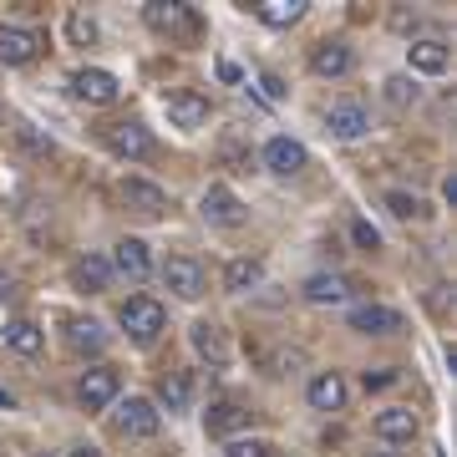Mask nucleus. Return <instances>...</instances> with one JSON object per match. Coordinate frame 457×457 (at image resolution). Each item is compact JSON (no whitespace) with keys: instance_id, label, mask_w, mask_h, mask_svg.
<instances>
[{"instance_id":"nucleus-1","label":"nucleus","mask_w":457,"mask_h":457,"mask_svg":"<svg viewBox=\"0 0 457 457\" xmlns=\"http://www.w3.org/2000/svg\"><path fill=\"white\" fill-rule=\"evenodd\" d=\"M117 326L128 330L137 345H153L168 326V311L153 300V295H132V300H122V311H117Z\"/></svg>"},{"instance_id":"nucleus-2","label":"nucleus","mask_w":457,"mask_h":457,"mask_svg":"<svg viewBox=\"0 0 457 457\" xmlns=\"http://www.w3.org/2000/svg\"><path fill=\"white\" fill-rule=\"evenodd\" d=\"M143 21H147L158 36H168V41H188V36H198L194 5H179V0H147V5H143Z\"/></svg>"},{"instance_id":"nucleus-3","label":"nucleus","mask_w":457,"mask_h":457,"mask_svg":"<svg viewBox=\"0 0 457 457\" xmlns=\"http://www.w3.org/2000/svg\"><path fill=\"white\" fill-rule=\"evenodd\" d=\"M158 427H163V411L153 407L147 396H128L122 407H117V432L132 442H147V437H158Z\"/></svg>"},{"instance_id":"nucleus-4","label":"nucleus","mask_w":457,"mask_h":457,"mask_svg":"<svg viewBox=\"0 0 457 457\" xmlns=\"http://www.w3.org/2000/svg\"><path fill=\"white\" fill-rule=\"evenodd\" d=\"M71 97L87 107H107V102H117V77L102 66H82V71H71Z\"/></svg>"},{"instance_id":"nucleus-5","label":"nucleus","mask_w":457,"mask_h":457,"mask_svg":"<svg viewBox=\"0 0 457 457\" xmlns=\"http://www.w3.org/2000/svg\"><path fill=\"white\" fill-rule=\"evenodd\" d=\"M163 112H168V122L173 128H183V132H198L204 122H209V97L204 92H168V102H163Z\"/></svg>"},{"instance_id":"nucleus-6","label":"nucleus","mask_w":457,"mask_h":457,"mask_svg":"<svg viewBox=\"0 0 457 457\" xmlns=\"http://www.w3.org/2000/svg\"><path fill=\"white\" fill-rule=\"evenodd\" d=\"M163 285L179 295V300H198V295L209 290V279H204V264L188 260V254H179V260H168V264H163Z\"/></svg>"},{"instance_id":"nucleus-7","label":"nucleus","mask_w":457,"mask_h":457,"mask_svg":"<svg viewBox=\"0 0 457 457\" xmlns=\"http://www.w3.org/2000/svg\"><path fill=\"white\" fill-rule=\"evenodd\" d=\"M198 213H204L209 224H219V228H239V224L249 219V213H245V204H239V198L228 194L224 183H213L209 194L198 198Z\"/></svg>"},{"instance_id":"nucleus-8","label":"nucleus","mask_w":457,"mask_h":457,"mask_svg":"<svg viewBox=\"0 0 457 457\" xmlns=\"http://www.w3.org/2000/svg\"><path fill=\"white\" fill-rule=\"evenodd\" d=\"M102 137H107V147H112L117 158H132V163L153 153V132H147L143 122H112Z\"/></svg>"},{"instance_id":"nucleus-9","label":"nucleus","mask_w":457,"mask_h":457,"mask_svg":"<svg viewBox=\"0 0 457 457\" xmlns=\"http://www.w3.org/2000/svg\"><path fill=\"white\" fill-rule=\"evenodd\" d=\"M122 204H128L132 213H143V219L168 213V194L153 179H122Z\"/></svg>"},{"instance_id":"nucleus-10","label":"nucleus","mask_w":457,"mask_h":457,"mask_svg":"<svg viewBox=\"0 0 457 457\" xmlns=\"http://www.w3.org/2000/svg\"><path fill=\"white\" fill-rule=\"evenodd\" d=\"M351 330H361V336H396L402 330V315L392 305L366 300V305H351Z\"/></svg>"},{"instance_id":"nucleus-11","label":"nucleus","mask_w":457,"mask_h":457,"mask_svg":"<svg viewBox=\"0 0 457 457\" xmlns=\"http://www.w3.org/2000/svg\"><path fill=\"white\" fill-rule=\"evenodd\" d=\"M77 396H82V407H87V411L112 407V396H117V371H112V366H92V371H82V386H77Z\"/></svg>"},{"instance_id":"nucleus-12","label":"nucleus","mask_w":457,"mask_h":457,"mask_svg":"<svg viewBox=\"0 0 457 457\" xmlns=\"http://www.w3.org/2000/svg\"><path fill=\"white\" fill-rule=\"evenodd\" d=\"M41 56V36L26 26H0V62L5 66H26Z\"/></svg>"},{"instance_id":"nucleus-13","label":"nucleus","mask_w":457,"mask_h":457,"mask_svg":"<svg viewBox=\"0 0 457 457\" xmlns=\"http://www.w3.org/2000/svg\"><path fill=\"white\" fill-rule=\"evenodd\" d=\"M112 270L122 279H132V285H143V279L153 275V260H147L143 239H117V245H112Z\"/></svg>"},{"instance_id":"nucleus-14","label":"nucleus","mask_w":457,"mask_h":457,"mask_svg":"<svg viewBox=\"0 0 457 457\" xmlns=\"http://www.w3.org/2000/svg\"><path fill=\"white\" fill-rule=\"evenodd\" d=\"M305 158H311V153L295 143V137H270V143H264V168H270V173H279V179L300 173V168H305Z\"/></svg>"},{"instance_id":"nucleus-15","label":"nucleus","mask_w":457,"mask_h":457,"mask_svg":"<svg viewBox=\"0 0 457 457\" xmlns=\"http://www.w3.org/2000/svg\"><path fill=\"white\" fill-rule=\"evenodd\" d=\"M305 396H311L315 411H341L345 407V376L341 371H315Z\"/></svg>"},{"instance_id":"nucleus-16","label":"nucleus","mask_w":457,"mask_h":457,"mask_svg":"<svg viewBox=\"0 0 457 457\" xmlns=\"http://www.w3.org/2000/svg\"><path fill=\"white\" fill-rule=\"evenodd\" d=\"M204 422H209L213 437H234V432H245V427L254 422V411L239 407V402H219V407L204 411Z\"/></svg>"},{"instance_id":"nucleus-17","label":"nucleus","mask_w":457,"mask_h":457,"mask_svg":"<svg viewBox=\"0 0 457 457\" xmlns=\"http://www.w3.org/2000/svg\"><path fill=\"white\" fill-rule=\"evenodd\" d=\"M326 128L336 132V137H345V143H351V137H361V132L371 128V117H366V107H361V102H336V107L326 112Z\"/></svg>"},{"instance_id":"nucleus-18","label":"nucleus","mask_w":457,"mask_h":457,"mask_svg":"<svg viewBox=\"0 0 457 457\" xmlns=\"http://www.w3.org/2000/svg\"><path fill=\"white\" fill-rule=\"evenodd\" d=\"M376 437L381 442H411L417 437V411H407V407L376 411Z\"/></svg>"},{"instance_id":"nucleus-19","label":"nucleus","mask_w":457,"mask_h":457,"mask_svg":"<svg viewBox=\"0 0 457 457\" xmlns=\"http://www.w3.org/2000/svg\"><path fill=\"white\" fill-rule=\"evenodd\" d=\"M300 295H305L311 305H341L345 295H351V279L345 275H311L300 285Z\"/></svg>"},{"instance_id":"nucleus-20","label":"nucleus","mask_w":457,"mask_h":457,"mask_svg":"<svg viewBox=\"0 0 457 457\" xmlns=\"http://www.w3.org/2000/svg\"><path fill=\"white\" fill-rule=\"evenodd\" d=\"M311 66H315V77H345L351 71V46L345 41H320L311 51Z\"/></svg>"},{"instance_id":"nucleus-21","label":"nucleus","mask_w":457,"mask_h":457,"mask_svg":"<svg viewBox=\"0 0 457 457\" xmlns=\"http://www.w3.org/2000/svg\"><path fill=\"white\" fill-rule=\"evenodd\" d=\"M260 279H264V264L254 260V254H239V260H228V264H224V290H234V295L254 290Z\"/></svg>"},{"instance_id":"nucleus-22","label":"nucleus","mask_w":457,"mask_h":457,"mask_svg":"<svg viewBox=\"0 0 457 457\" xmlns=\"http://www.w3.org/2000/svg\"><path fill=\"white\" fill-rule=\"evenodd\" d=\"M66 345H71L77 356H97V351H107V330H102L97 320H71V326H66Z\"/></svg>"},{"instance_id":"nucleus-23","label":"nucleus","mask_w":457,"mask_h":457,"mask_svg":"<svg viewBox=\"0 0 457 457\" xmlns=\"http://www.w3.org/2000/svg\"><path fill=\"white\" fill-rule=\"evenodd\" d=\"M194 351L209 361V366H228V341H224V330L209 326V320H198V326H194Z\"/></svg>"},{"instance_id":"nucleus-24","label":"nucleus","mask_w":457,"mask_h":457,"mask_svg":"<svg viewBox=\"0 0 457 457\" xmlns=\"http://www.w3.org/2000/svg\"><path fill=\"white\" fill-rule=\"evenodd\" d=\"M407 62H411V71L437 77V71H447V46H442V41H411V46H407Z\"/></svg>"},{"instance_id":"nucleus-25","label":"nucleus","mask_w":457,"mask_h":457,"mask_svg":"<svg viewBox=\"0 0 457 457\" xmlns=\"http://www.w3.org/2000/svg\"><path fill=\"white\" fill-rule=\"evenodd\" d=\"M254 16H260L264 26H295V21L305 16V0H260Z\"/></svg>"},{"instance_id":"nucleus-26","label":"nucleus","mask_w":457,"mask_h":457,"mask_svg":"<svg viewBox=\"0 0 457 457\" xmlns=\"http://www.w3.org/2000/svg\"><path fill=\"white\" fill-rule=\"evenodd\" d=\"M188 396H194V381H188V371H168L163 386H158V402H163L168 411H183V407H188Z\"/></svg>"},{"instance_id":"nucleus-27","label":"nucleus","mask_w":457,"mask_h":457,"mask_svg":"<svg viewBox=\"0 0 457 457\" xmlns=\"http://www.w3.org/2000/svg\"><path fill=\"white\" fill-rule=\"evenodd\" d=\"M71 275H77V285H82V290H107V279H112V264L97 260V254H87V260H77V270H71Z\"/></svg>"},{"instance_id":"nucleus-28","label":"nucleus","mask_w":457,"mask_h":457,"mask_svg":"<svg viewBox=\"0 0 457 457\" xmlns=\"http://www.w3.org/2000/svg\"><path fill=\"white\" fill-rule=\"evenodd\" d=\"M5 345L21 351V356H41V330H36L31 320H11V326H5Z\"/></svg>"},{"instance_id":"nucleus-29","label":"nucleus","mask_w":457,"mask_h":457,"mask_svg":"<svg viewBox=\"0 0 457 457\" xmlns=\"http://www.w3.org/2000/svg\"><path fill=\"white\" fill-rule=\"evenodd\" d=\"M386 102H392V107H411V102H417V82H411V77H392V82H386Z\"/></svg>"},{"instance_id":"nucleus-30","label":"nucleus","mask_w":457,"mask_h":457,"mask_svg":"<svg viewBox=\"0 0 457 457\" xmlns=\"http://www.w3.org/2000/svg\"><path fill=\"white\" fill-rule=\"evenodd\" d=\"M386 209H392L396 219H422V198L417 194H386Z\"/></svg>"},{"instance_id":"nucleus-31","label":"nucleus","mask_w":457,"mask_h":457,"mask_svg":"<svg viewBox=\"0 0 457 457\" xmlns=\"http://www.w3.org/2000/svg\"><path fill=\"white\" fill-rule=\"evenodd\" d=\"M270 453H275V447H270V442H260V437H234L224 457H270Z\"/></svg>"},{"instance_id":"nucleus-32","label":"nucleus","mask_w":457,"mask_h":457,"mask_svg":"<svg viewBox=\"0 0 457 457\" xmlns=\"http://www.w3.org/2000/svg\"><path fill=\"white\" fill-rule=\"evenodd\" d=\"M351 234H356V245H361V249H381V234H376L371 219H356V224H351Z\"/></svg>"},{"instance_id":"nucleus-33","label":"nucleus","mask_w":457,"mask_h":457,"mask_svg":"<svg viewBox=\"0 0 457 457\" xmlns=\"http://www.w3.org/2000/svg\"><path fill=\"white\" fill-rule=\"evenodd\" d=\"M16 137H21L26 147H31V153H51V137H41L36 128H16Z\"/></svg>"},{"instance_id":"nucleus-34","label":"nucleus","mask_w":457,"mask_h":457,"mask_svg":"<svg viewBox=\"0 0 457 457\" xmlns=\"http://www.w3.org/2000/svg\"><path fill=\"white\" fill-rule=\"evenodd\" d=\"M392 381H396L392 366H381V371H366V392H381V386H392Z\"/></svg>"},{"instance_id":"nucleus-35","label":"nucleus","mask_w":457,"mask_h":457,"mask_svg":"<svg viewBox=\"0 0 457 457\" xmlns=\"http://www.w3.org/2000/svg\"><path fill=\"white\" fill-rule=\"evenodd\" d=\"M71 36H77V41H92V36H97V26H92L87 16H71Z\"/></svg>"},{"instance_id":"nucleus-36","label":"nucleus","mask_w":457,"mask_h":457,"mask_svg":"<svg viewBox=\"0 0 457 457\" xmlns=\"http://www.w3.org/2000/svg\"><path fill=\"white\" fill-rule=\"evenodd\" d=\"M260 87H264V97H270V102H279V97H285V87H279V77H270V71L260 77Z\"/></svg>"},{"instance_id":"nucleus-37","label":"nucleus","mask_w":457,"mask_h":457,"mask_svg":"<svg viewBox=\"0 0 457 457\" xmlns=\"http://www.w3.org/2000/svg\"><path fill=\"white\" fill-rule=\"evenodd\" d=\"M11 407H16V396H11L5 386H0V411H11Z\"/></svg>"},{"instance_id":"nucleus-38","label":"nucleus","mask_w":457,"mask_h":457,"mask_svg":"<svg viewBox=\"0 0 457 457\" xmlns=\"http://www.w3.org/2000/svg\"><path fill=\"white\" fill-rule=\"evenodd\" d=\"M11 290H16V285H11V275H5V270H0V300H5Z\"/></svg>"},{"instance_id":"nucleus-39","label":"nucleus","mask_w":457,"mask_h":457,"mask_svg":"<svg viewBox=\"0 0 457 457\" xmlns=\"http://www.w3.org/2000/svg\"><path fill=\"white\" fill-rule=\"evenodd\" d=\"M71 457H102V453H97V447H77Z\"/></svg>"},{"instance_id":"nucleus-40","label":"nucleus","mask_w":457,"mask_h":457,"mask_svg":"<svg viewBox=\"0 0 457 457\" xmlns=\"http://www.w3.org/2000/svg\"><path fill=\"white\" fill-rule=\"evenodd\" d=\"M371 457H396V453H371Z\"/></svg>"},{"instance_id":"nucleus-41","label":"nucleus","mask_w":457,"mask_h":457,"mask_svg":"<svg viewBox=\"0 0 457 457\" xmlns=\"http://www.w3.org/2000/svg\"><path fill=\"white\" fill-rule=\"evenodd\" d=\"M36 457H56V453H36Z\"/></svg>"}]
</instances>
